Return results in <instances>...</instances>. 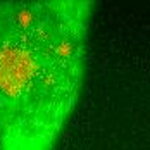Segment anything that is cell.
<instances>
[{"label":"cell","mask_w":150,"mask_h":150,"mask_svg":"<svg viewBox=\"0 0 150 150\" xmlns=\"http://www.w3.org/2000/svg\"><path fill=\"white\" fill-rule=\"evenodd\" d=\"M91 0H0V150H55L85 85Z\"/></svg>","instance_id":"6da1fadb"}]
</instances>
